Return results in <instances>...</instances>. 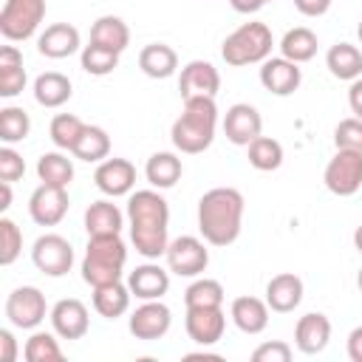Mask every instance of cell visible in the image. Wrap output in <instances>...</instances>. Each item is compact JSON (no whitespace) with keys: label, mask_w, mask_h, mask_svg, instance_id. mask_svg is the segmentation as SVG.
<instances>
[{"label":"cell","mask_w":362,"mask_h":362,"mask_svg":"<svg viewBox=\"0 0 362 362\" xmlns=\"http://www.w3.org/2000/svg\"><path fill=\"white\" fill-rule=\"evenodd\" d=\"M25 88V68L14 65V68H0V96L11 99L17 93H23Z\"/></svg>","instance_id":"obj_44"},{"label":"cell","mask_w":362,"mask_h":362,"mask_svg":"<svg viewBox=\"0 0 362 362\" xmlns=\"http://www.w3.org/2000/svg\"><path fill=\"white\" fill-rule=\"evenodd\" d=\"M266 303L277 314H288L303 303V280L291 272H280L266 283Z\"/></svg>","instance_id":"obj_22"},{"label":"cell","mask_w":362,"mask_h":362,"mask_svg":"<svg viewBox=\"0 0 362 362\" xmlns=\"http://www.w3.org/2000/svg\"><path fill=\"white\" fill-rule=\"evenodd\" d=\"M294 8L305 17H322L331 8V0H294Z\"/></svg>","instance_id":"obj_45"},{"label":"cell","mask_w":362,"mask_h":362,"mask_svg":"<svg viewBox=\"0 0 362 362\" xmlns=\"http://www.w3.org/2000/svg\"><path fill=\"white\" fill-rule=\"evenodd\" d=\"M45 17V0H3L0 34L8 42H23L37 34Z\"/></svg>","instance_id":"obj_6"},{"label":"cell","mask_w":362,"mask_h":362,"mask_svg":"<svg viewBox=\"0 0 362 362\" xmlns=\"http://www.w3.org/2000/svg\"><path fill=\"white\" fill-rule=\"evenodd\" d=\"M252 359L255 362H288L291 359V345L283 342V339H272V342H263L252 351Z\"/></svg>","instance_id":"obj_43"},{"label":"cell","mask_w":362,"mask_h":362,"mask_svg":"<svg viewBox=\"0 0 362 362\" xmlns=\"http://www.w3.org/2000/svg\"><path fill=\"white\" fill-rule=\"evenodd\" d=\"M243 223V195L235 187H215L198 201V232L212 246L238 240Z\"/></svg>","instance_id":"obj_2"},{"label":"cell","mask_w":362,"mask_h":362,"mask_svg":"<svg viewBox=\"0 0 362 362\" xmlns=\"http://www.w3.org/2000/svg\"><path fill=\"white\" fill-rule=\"evenodd\" d=\"M23 65V54L17 45H0V68H14Z\"/></svg>","instance_id":"obj_49"},{"label":"cell","mask_w":362,"mask_h":362,"mask_svg":"<svg viewBox=\"0 0 362 362\" xmlns=\"http://www.w3.org/2000/svg\"><path fill=\"white\" fill-rule=\"evenodd\" d=\"M23 252V232L11 218H0V263L11 266Z\"/></svg>","instance_id":"obj_40"},{"label":"cell","mask_w":362,"mask_h":362,"mask_svg":"<svg viewBox=\"0 0 362 362\" xmlns=\"http://www.w3.org/2000/svg\"><path fill=\"white\" fill-rule=\"evenodd\" d=\"M31 260H34V266H37L42 274H48V277H62V274H68L71 266H74V249H71L68 238H62V235H57V232H45V235H40V238L34 240V246H31Z\"/></svg>","instance_id":"obj_9"},{"label":"cell","mask_w":362,"mask_h":362,"mask_svg":"<svg viewBox=\"0 0 362 362\" xmlns=\"http://www.w3.org/2000/svg\"><path fill=\"white\" fill-rule=\"evenodd\" d=\"M187 359H221V356L209 354V351H195V354H187Z\"/></svg>","instance_id":"obj_52"},{"label":"cell","mask_w":362,"mask_h":362,"mask_svg":"<svg viewBox=\"0 0 362 362\" xmlns=\"http://www.w3.org/2000/svg\"><path fill=\"white\" fill-rule=\"evenodd\" d=\"M260 130H263V119H260L257 107L249 105V102L232 105L226 110V116H223V133L238 147H249L260 136Z\"/></svg>","instance_id":"obj_16"},{"label":"cell","mask_w":362,"mask_h":362,"mask_svg":"<svg viewBox=\"0 0 362 362\" xmlns=\"http://www.w3.org/2000/svg\"><path fill=\"white\" fill-rule=\"evenodd\" d=\"M0 192H3V204H0V209L6 212V209L11 206V184H8V181H0Z\"/></svg>","instance_id":"obj_51"},{"label":"cell","mask_w":362,"mask_h":362,"mask_svg":"<svg viewBox=\"0 0 362 362\" xmlns=\"http://www.w3.org/2000/svg\"><path fill=\"white\" fill-rule=\"evenodd\" d=\"M37 178L40 184H51V187H65L74 181V161L59 153V150H51V153H42L37 158Z\"/></svg>","instance_id":"obj_32"},{"label":"cell","mask_w":362,"mask_h":362,"mask_svg":"<svg viewBox=\"0 0 362 362\" xmlns=\"http://www.w3.org/2000/svg\"><path fill=\"white\" fill-rule=\"evenodd\" d=\"M74 93V85L59 71H45L34 79V99L42 107H62Z\"/></svg>","instance_id":"obj_25"},{"label":"cell","mask_w":362,"mask_h":362,"mask_svg":"<svg viewBox=\"0 0 362 362\" xmlns=\"http://www.w3.org/2000/svg\"><path fill=\"white\" fill-rule=\"evenodd\" d=\"M82 130H85V122H82L79 116H74V113H57V116L51 119L48 136H51V141H54L59 150H68V153H71L74 144L79 141Z\"/></svg>","instance_id":"obj_35"},{"label":"cell","mask_w":362,"mask_h":362,"mask_svg":"<svg viewBox=\"0 0 362 362\" xmlns=\"http://www.w3.org/2000/svg\"><path fill=\"white\" fill-rule=\"evenodd\" d=\"M348 105H351V113L356 119H362V76L354 79L351 88H348Z\"/></svg>","instance_id":"obj_47"},{"label":"cell","mask_w":362,"mask_h":362,"mask_svg":"<svg viewBox=\"0 0 362 362\" xmlns=\"http://www.w3.org/2000/svg\"><path fill=\"white\" fill-rule=\"evenodd\" d=\"M164 257H167V269L178 277H198L209 266V249L195 235H181L170 240Z\"/></svg>","instance_id":"obj_7"},{"label":"cell","mask_w":362,"mask_h":362,"mask_svg":"<svg viewBox=\"0 0 362 362\" xmlns=\"http://www.w3.org/2000/svg\"><path fill=\"white\" fill-rule=\"evenodd\" d=\"M130 240L147 260H158L170 246V206L156 189H136L127 198Z\"/></svg>","instance_id":"obj_1"},{"label":"cell","mask_w":362,"mask_h":362,"mask_svg":"<svg viewBox=\"0 0 362 362\" xmlns=\"http://www.w3.org/2000/svg\"><path fill=\"white\" fill-rule=\"evenodd\" d=\"M124 226V215L113 201H93L85 209V229L90 235H119Z\"/></svg>","instance_id":"obj_26"},{"label":"cell","mask_w":362,"mask_h":362,"mask_svg":"<svg viewBox=\"0 0 362 362\" xmlns=\"http://www.w3.org/2000/svg\"><path fill=\"white\" fill-rule=\"evenodd\" d=\"M23 356H25L28 362H59L65 354H62V348H59L57 334H48V331H34V334L25 339Z\"/></svg>","instance_id":"obj_36"},{"label":"cell","mask_w":362,"mask_h":362,"mask_svg":"<svg viewBox=\"0 0 362 362\" xmlns=\"http://www.w3.org/2000/svg\"><path fill=\"white\" fill-rule=\"evenodd\" d=\"M348 359L351 362H362V325H356L348 334Z\"/></svg>","instance_id":"obj_48"},{"label":"cell","mask_w":362,"mask_h":362,"mask_svg":"<svg viewBox=\"0 0 362 362\" xmlns=\"http://www.w3.org/2000/svg\"><path fill=\"white\" fill-rule=\"evenodd\" d=\"M215 124H218L215 96H192V99H184V113L173 122L170 139H173L175 150L195 156L212 144Z\"/></svg>","instance_id":"obj_3"},{"label":"cell","mask_w":362,"mask_h":362,"mask_svg":"<svg viewBox=\"0 0 362 362\" xmlns=\"http://www.w3.org/2000/svg\"><path fill=\"white\" fill-rule=\"evenodd\" d=\"M229 6L238 11V14H255L266 6V0H229Z\"/></svg>","instance_id":"obj_50"},{"label":"cell","mask_w":362,"mask_h":362,"mask_svg":"<svg viewBox=\"0 0 362 362\" xmlns=\"http://www.w3.org/2000/svg\"><path fill=\"white\" fill-rule=\"evenodd\" d=\"M246 150H249V164L260 173H272L283 164V144L272 136H257Z\"/></svg>","instance_id":"obj_34"},{"label":"cell","mask_w":362,"mask_h":362,"mask_svg":"<svg viewBox=\"0 0 362 362\" xmlns=\"http://www.w3.org/2000/svg\"><path fill=\"white\" fill-rule=\"evenodd\" d=\"M173 325V311L161 300H141V305L130 314L127 328L136 339H161Z\"/></svg>","instance_id":"obj_11"},{"label":"cell","mask_w":362,"mask_h":362,"mask_svg":"<svg viewBox=\"0 0 362 362\" xmlns=\"http://www.w3.org/2000/svg\"><path fill=\"white\" fill-rule=\"evenodd\" d=\"M325 65H328L331 76H337L342 82H354L362 76V51L351 42H337L328 48Z\"/></svg>","instance_id":"obj_27"},{"label":"cell","mask_w":362,"mask_h":362,"mask_svg":"<svg viewBox=\"0 0 362 362\" xmlns=\"http://www.w3.org/2000/svg\"><path fill=\"white\" fill-rule=\"evenodd\" d=\"M331 342V320L320 311H308L294 325V345L300 354H322Z\"/></svg>","instance_id":"obj_19"},{"label":"cell","mask_w":362,"mask_h":362,"mask_svg":"<svg viewBox=\"0 0 362 362\" xmlns=\"http://www.w3.org/2000/svg\"><path fill=\"white\" fill-rule=\"evenodd\" d=\"M354 246H356V252L362 255V223H359L356 232H354Z\"/></svg>","instance_id":"obj_53"},{"label":"cell","mask_w":362,"mask_h":362,"mask_svg":"<svg viewBox=\"0 0 362 362\" xmlns=\"http://www.w3.org/2000/svg\"><path fill=\"white\" fill-rule=\"evenodd\" d=\"M322 181L339 198H348V195L359 192L362 189V153H356V150H337L334 158L325 164Z\"/></svg>","instance_id":"obj_8"},{"label":"cell","mask_w":362,"mask_h":362,"mask_svg":"<svg viewBox=\"0 0 362 362\" xmlns=\"http://www.w3.org/2000/svg\"><path fill=\"white\" fill-rule=\"evenodd\" d=\"M71 153L79 161H88V164L105 161L110 156V136L102 127H96V124H85V130H82V136H79V141L74 144Z\"/></svg>","instance_id":"obj_33"},{"label":"cell","mask_w":362,"mask_h":362,"mask_svg":"<svg viewBox=\"0 0 362 362\" xmlns=\"http://www.w3.org/2000/svg\"><path fill=\"white\" fill-rule=\"evenodd\" d=\"M68 206H71V201H68V189L65 187L40 184L28 198V215L40 226H57L65 218Z\"/></svg>","instance_id":"obj_12"},{"label":"cell","mask_w":362,"mask_h":362,"mask_svg":"<svg viewBox=\"0 0 362 362\" xmlns=\"http://www.w3.org/2000/svg\"><path fill=\"white\" fill-rule=\"evenodd\" d=\"M23 175H25V161H23V156H20L17 150H11V144L0 147V181L14 184V181H20Z\"/></svg>","instance_id":"obj_42"},{"label":"cell","mask_w":362,"mask_h":362,"mask_svg":"<svg viewBox=\"0 0 362 362\" xmlns=\"http://www.w3.org/2000/svg\"><path fill=\"white\" fill-rule=\"evenodd\" d=\"M303 82V71L297 62L286 57H269L260 62V85L274 96H291Z\"/></svg>","instance_id":"obj_17"},{"label":"cell","mask_w":362,"mask_h":362,"mask_svg":"<svg viewBox=\"0 0 362 362\" xmlns=\"http://www.w3.org/2000/svg\"><path fill=\"white\" fill-rule=\"evenodd\" d=\"M127 286L136 300H161L170 288V269H161L158 263L136 266L127 274Z\"/></svg>","instance_id":"obj_20"},{"label":"cell","mask_w":362,"mask_h":362,"mask_svg":"<svg viewBox=\"0 0 362 362\" xmlns=\"http://www.w3.org/2000/svg\"><path fill=\"white\" fill-rule=\"evenodd\" d=\"M356 286H359V291H362V269H359V274H356Z\"/></svg>","instance_id":"obj_54"},{"label":"cell","mask_w":362,"mask_h":362,"mask_svg":"<svg viewBox=\"0 0 362 362\" xmlns=\"http://www.w3.org/2000/svg\"><path fill=\"white\" fill-rule=\"evenodd\" d=\"M356 34H359V42H362V20H359V25H356Z\"/></svg>","instance_id":"obj_55"},{"label":"cell","mask_w":362,"mask_h":362,"mask_svg":"<svg viewBox=\"0 0 362 362\" xmlns=\"http://www.w3.org/2000/svg\"><path fill=\"white\" fill-rule=\"evenodd\" d=\"M90 42L122 54V51L130 45V28H127V23H124L122 17L105 14V17H99V20L90 25Z\"/></svg>","instance_id":"obj_28"},{"label":"cell","mask_w":362,"mask_h":362,"mask_svg":"<svg viewBox=\"0 0 362 362\" xmlns=\"http://www.w3.org/2000/svg\"><path fill=\"white\" fill-rule=\"evenodd\" d=\"M139 68L150 79H167L178 68V54L167 42H150L139 51Z\"/></svg>","instance_id":"obj_24"},{"label":"cell","mask_w":362,"mask_h":362,"mask_svg":"<svg viewBox=\"0 0 362 362\" xmlns=\"http://www.w3.org/2000/svg\"><path fill=\"white\" fill-rule=\"evenodd\" d=\"M269 303L260 300V297H252V294H243V297H235L232 300V308H229V317L232 322L243 331V334H260L266 331L269 325Z\"/></svg>","instance_id":"obj_23"},{"label":"cell","mask_w":362,"mask_h":362,"mask_svg":"<svg viewBox=\"0 0 362 362\" xmlns=\"http://www.w3.org/2000/svg\"><path fill=\"white\" fill-rule=\"evenodd\" d=\"M51 328L59 339H82L90 328V317L82 300L76 297H65L59 303H54V308L48 311Z\"/></svg>","instance_id":"obj_13"},{"label":"cell","mask_w":362,"mask_h":362,"mask_svg":"<svg viewBox=\"0 0 362 362\" xmlns=\"http://www.w3.org/2000/svg\"><path fill=\"white\" fill-rule=\"evenodd\" d=\"M334 144H337V150H356V153H362V119H356V116L342 119L334 127Z\"/></svg>","instance_id":"obj_41"},{"label":"cell","mask_w":362,"mask_h":362,"mask_svg":"<svg viewBox=\"0 0 362 362\" xmlns=\"http://www.w3.org/2000/svg\"><path fill=\"white\" fill-rule=\"evenodd\" d=\"M130 297H133V294H130V286H124L122 280H116V283H107V286L93 288V308H96L99 317L116 320V317L127 314Z\"/></svg>","instance_id":"obj_29"},{"label":"cell","mask_w":362,"mask_h":362,"mask_svg":"<svg viewBox=\"0 0 362 362\" xmlns=\"http://www.w3.org/2000/svg\"><path fill=\"white\" fill-rule=\"evenodd\" d=\"M93 181L99 187V192L110 195V198H119V195H130L133 187H136V167L127 161V158H105L99 161L96 173H93Z\"/></svg>","instance_id":"obj_18"},{"label":"cell","mask_w":362,"mask_h":362,"mask_svg":"<svg viewBox=\"0 0 362 362\" xmlns=\"http://www.w3.org/2000/svg\"><path fill=\"white\" fill-rule=\"evenodd\" d=\"M317 45H320L317 42V34L311 28H305V25H297V28H288L283 34V40H280V57L303 65V62L314 59Z\"/></svg>","instance_id":"obj_31"},{"label":"cell","mask_w":362,"mask_h":362,"mask_svg":"<svg viewBox=\"0 0 362 362\" xmlns=\"http://www.w3.org/2000/svg\"><path fill=\"white\" fill-rule=\"evenodd\" d=\"M187 308H204V305H223V286L212 277H198L184 291Z\"/></svg>","instance_id":"obj_38"},{"label":"cell","mask_w":362,"mask_h":362,"mask_svg":"<svg viewBox=\"0 0 362 362\" xmlns=\"http://www.w3.org/2000/svg\"><path fill=\"white\" fill-rule=\"evenodd\" d=\"M187 337L198 345H215L226 331V314L223 305H204V308H187L184 320Z\"/></svg>","instance_id":"obj_14"},{"label":"cell","mask_w":362,"mask_h":362,"mask_svg":"<svg viewBox=\"0 0 362 362\" xmlns=\"http://www.w3.org/2000/svg\"><path fill=\"white\" fill-rule=\"evenodd\" d=\"M48 314V305H45V294L37 288V286H20L8 294L6 300V317L14 328H23V331H34Z\"/></svg>","instance_id":"obj_10"},{"label":"cell","mask_w":362,"mask_h":362,"mask_svg":"<svg viewBox=\"0 0 362 362\" xmlns=\"http://www.w3.org/2000/svg\"><path fill=\"white\" fill-rule=\"evenodd\" d=\"M31 133V116L23 110V107H3L0 110V139L3 144H17L23 139H28Z\"/></svg>","instance_id":"obj_37"},{"label":"cell","mask_w":362,"mask_h":362,"mask_svg":"<svg viewBox=\"0 0 362 362\" xmlns=\"http://www.w3.org/2000/svg\"><path fill=\"white\" fill-rule=\"evenodd\" d=\"M127 263V246L122 235H90L82 257V280L90 288L122 280V269Z\"/></svg>","instance_id":"obj_4"},{"label":"cell","mask_w":362,"mask_h":362,"mask_svg":"<svg viewBox=\"0 0 362 362\" xmlns=\"http://www.w3.org/2000/svg\"><path fill=\"white\" fill-rule=\"evenodd\" d=\"M274 48V37L272 28L266 23H243L238 25L221 45V57L226 65L232 68H243V65H255V62H266L272 57Z\"/></svg>","instance_id":"obj_5"},{"label":"cell","mask_w":362,"mask_h":362,"mask_svg":"<svg viewBox=\"0 0 362 362\" xmlns=\"http://www.w3.org/2000/svg\"><path fill=\"white\" fill-rule=\"evenodd\" d=\"M0 359L3 362H14L17 359V339L8 328H0Z\"/></svg>","instance_id":"obj_46"},{"label":"cell","mask_w":362,"mask_h":362,"mask_svg":"<svg viewBox=\"0 0 362 362\" xmlns=\"http://www.w3.org/2000/svg\"><path fill=\"white\" fill-rule=\"evenodd\" d=\"M178 90L181 99H192V96H218L221 90V74L212 62L206 59H192L181 68L178 76Z\"/></svg>","instance_id":"obj_15"},{"label":"cell","mask_w":362,"mask_h":362,"mask_svg":"<svg viewBox=\"0 0 362 362\" xmlns=\"http://www.w3.org/2000/svg\"><path fill=\"white\" fill-rule=\"evenodd\" d=\"M79 62H82V71H88L90 76H107L119 65V54L110 51V48H102V45L90 42V45L82 48Z\"/></svg>","instance_id":"obj_39"},{"label":"cell","mask_w":362,"mask_h":362,"mask_svg":"<svg viewBox=\"0 0 362 362\" xmlns=\"http://www.w3.org/2000/svg\"><path fill=\"white\" fill-rule=\"evenodd\" d=\"M37 51L48 59H65L79 51V31L71 23H54L37 37Z\"/></svg>","instance_id":"obj_21"},{"label":"cell","mask_w":362,"mask_h":362,"mask_svg":"<svg viewBox=\"0 0 362 362\" xmlns=\"http://www.w3.org/2000/svg\"><path fill=\"white\" fill-rule=\"evenodd\" d=\"M181 173H184V164H181V158L175 153H153L147 158V167H144V175H147V181L156 189L175 187L178 178H181Z\"/></svg>","instance_id":"obj_30"},{"label":"cell","mask_w":362,"mask_h":362,"mask_svg":"<svg viewBox=\"0 0 362 362\" xmlns=\"http://www.w3.org/2000/svg\"><path fill=\"white\" fill-rule=\"evenodd\" d=\"M266 3H272V0H266Z\"/></svg>","instance_id":"obj_56"}]
</instances>
